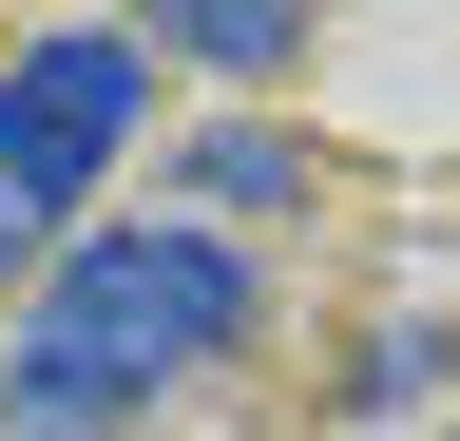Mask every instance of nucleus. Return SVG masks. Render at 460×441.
<instances>
[{"instance_id": "nucleus-1", "label": "nucleus", "mask_w": 460, "mask_h": 441, "mask_svg": "<svg viewBox=\"0 0 460 441\" xmlns=\"http://www.w3.org/2000/svg\"><path fill=\"white\" fill-rule=\"evenodd\" d=\"M230 326H250V269H230L211 231H77L58 288H39V326H20V422L77 441L115 403H154L172 365H211Z\"/></svg>"}, {"instance_id": "nucleus-2", "label": "nucleus", "mask_w": 460, "mask_h": 441, "mask_svg": "<svg viewBox=\"0 0 460 441\" xmlns=\"http://www.w3.org/2000/svg\"><path fill=\"white\" fill-rule=\"evenodd\" d=\"M135 116H154V39H115V20L20 39V58H0V211H20V231H58V211L135 154Z\"/></svg>"}, {"instance_id": "nucleus-3", "label": "nucleus", "mask_w": 460, "mask_h": 441, "mask_svg": "<svg viewBox=\"0 0 460 441\" xmlns=\"http://www.w3.org/2000/svg\"><path fill=\"white\" fill-rule=\"evenodd\" d=\"M154 39H172V58H211V77H269V58H288L307 20H288V0H172Z\"/></svg>"}, {"instance_id": "nucleus-4", "label": "nucleus", "mask_w": 460, "mask_h": 441, "mask_svg": "<svg viewBox=\"0 0 460 441\" xmlns=\"http://www.w3.org/2000/svg\"><path fill=\"white\" fill-rule=\"evenodd\" d=\"M192 192L211 211H269V192H307V154H288L269 116H230V135H192Z\"/></svg>"}, {"instance_id": "nucleus-5", "label": "nucleus", "mask_w": 460, "mask_h": 441, "mask_svg": "<svg viewBox=\"0 0 460 441\" xmlns=\"http://www.w3.org/2000/svg\"><path fill=\"white\" fill-rule=\"evenodd\" d=\"M0 250H39V231H20V211H0Z\"/></svg>"}]
</instances>
